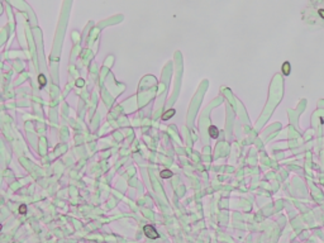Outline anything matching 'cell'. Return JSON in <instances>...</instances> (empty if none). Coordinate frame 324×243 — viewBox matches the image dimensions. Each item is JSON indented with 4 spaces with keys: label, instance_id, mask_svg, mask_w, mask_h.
I'll list each match as a JSON object with an SVG mask.
<instances>
[{
    "label": "cell",
    "instance_id": "2",
    "mask_svg": "<svg viewBox=\"0 0 324 243\" xmlns=\"http://www.w3.org/2000/svg\"><path fill=\"white\" fill-rule=\"evenodd\" d=\"M209 136L211 137V138H218V136H219V130H218V128L215 127V125H210L209 127Z\"/></svg>",
    "mask_w": 324,
    "mask_h": 243
},
{
    "label": "cell",
    "instance_id": "4",
    "mask_svg": "<svg viewBox=\"0 0 324 243\" xmlns=\"http://www.w3.org/2000/svg\"><path fill=\"white\" fill-rule=\"evenodd\" d=\"M38 81H39V86H41V87H45V85H46V83H47L46 76L43 75V74H41L39 76H38Z\"/></svg>",
    "mask_w": 324,
    "mask_h": 243
},
{
    "label": "cell",
    "instance_id": "1",
    "mask_svg": "<svg viewBox=\"0 0 324 243\" xmlns=\"http://www.w3.org/2000/svg\"><path fill=\"white\" fill-rule=\"evenodd\" d=\"M143 232H144V234H146L147 237H148V238H152V239H156V238L160 237V234L157 233V230L155 229V227H152V225H149V224L144 225Z\"/></svg>",
    "mask_w": 324,
    "mask_h": 243
},
{
    "label": "cell",
    "instance_id": "6",
    "mask_svg": "<svg viewBox=\"0 0 324 243\" xmlns=\"http://www.w3.org/2000/svg\"><path fill=\"white\" fill-rule=\"evenodd\" d=\"M19 213L20 214H25V213H27V206H25V204H22V205L19 206Z\"/></svg>",
    "mask_w": 324,
    "mask_h": 243
},
{
    "label": "cell",
    "instance_id": "5",
    "mask_svg": "<svg viewBox=\"0 0 324 243\" xmlns=\"http://www.w3.org/2000/svg\"><path fill=\"white\" fill-rule=\"evenodd\" d=\"M161 176H162V178H169V177L172 176V172L170 171V170H163V171L161 172Z\"/></svg>",
    "mask_w": 324,
    "mask_h": 243
},
{
    "label": "cell",
    "instance_id": "7",
    "mask_svg": "<svg viewBox=\"0 0 324 243\" xmlns=\"http://www.w3.org/2000/svg\"><path fill=\"white\" fill-rule=\"evenodd\" d=\"M76 85H77V86H82V85H84V81H82V80H79Z\"/></svg>",
    "mask_w": 324,
    "mask_h": 243
},
{
    "label": "cell",
    "instance_id": "3",
    "mask_svg": "<svg viewBox=\"0 0 324 243\" xmlns=\"http://www.w3.org/2000/svg\"><path fill=\"white\" fill-rule=\"evenodd\" d=\"M175 113H176L175 109H169L163 115H162V121H169L170 118H172V117L175 115Z\"/></svg>",
    "mask_w": 324,
    "mask_h": 243
}]
</instances>
